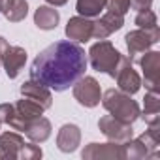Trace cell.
Returning <instances> with one entry per match:
<instances>
[{"label":"cell","mask_w":160,"mask_h":160,"mask_svg":"<svg viewBox=\"0 0 160 160\" xmlns=\"http://www.w3.org/2000/svg\"><path fill=\"white\" fill-rule=\"evenodd\" d=\"M87 70L85 49L70 40L45 47L30 66V79L55 92L70 89Z\"/></svg>","instance_id":"1"},{"label":"cell","mask_w":160,"mask_h":160,"mask_svg":"<svg viewBox=\"0 0 160 160\" xmlns=\"http://www.w3.org/2000/svg\"><path fill=\"white\" fill-rule=\"evenodd\" d=\"M102 106L109 115L128 124H134L139 119V111H141L139 104L132 98V94H126L119 89H108L102 94Z\"/></svg>","instance_id":"2"},{"label":"cell","mask_w":160,"mask_h":160,"mask_svg":"<svg viewBox=\"0 0 160 160\" xmlns=\"http://www.w3.org/2000/svg\"><path fill=\"white\" fill-rule=\"evenodd\" d=\"M121 58H122V55L108 40H98L96 43L91 45V49L87 53V62L92 66V70H96L100 73H108L109 77H115Z\"/></svg>","instance_id":"3"},{"label":"cell","mask_w":160,"mask_h":160,"mask_svg":"<svg viewBox=\"0 0 160 160\" xmlns=\"http://www.w3.org/2000/svg\"><path fill=\"white\" fill-rule=\"evenodd\" d=\"M158 40H160V30H158V28H151V30L136 28V30H130V32L124 36L130 60H132V62H138V58H139L145 51H149L154 43H158Z\"/></svg>","instance_id":"4"},{"label":"cell","mask_w":160,"mask_h":160,"mask_svg":"<svg viewBox=\"0 0 160 160\" xmlns=\"http://www.w3.org/2000/svg\"><path fill=\"white\" fill-rule=\"evenodd\" d=\"M73 98L77 100L79 106L83 108H96L102 100V89L100 83L91 75H81L77 81L72 85Z\"/></svg>","instance_id":"5"},{"label":"cell","mask_w":160,"mask_h":160,"mask_svg":"<svg viewBox=\"0 0 160 160\" xmlns=\"http://www.w3.org/2000/svg\"><path fill=\"white\" fill-rule=\"evenodd\" d=\"M43 111H45V109H43L38 102H34V100L23 96V100H17V102L13 104V117L10 119L8 124H10L13 130L25 132V128L28 126V122H30L32 119H36V117H42Z\"/></svg>","instance_id":"6"},{"label":"cell","mask_w":160,"mask_h":160,"mask_svg":"<svg viewBox=\"0 0 160 160\" xmlns=\"http://www.w3.org/2000/svg\"><path fill=\"white\" fill-rule=\"evenodd\" d=\"M138 64L143 70V83L145 89L151 92H158V81H160V53L158 51H145L139 58Z\"/></svg>","instance_id":"7"},{"label":"cell","mask_w":160,"mask_h":160,"mask_svg":"<svg viewBox=\"0 0 160 160\" xmlns=\"http://www.w3.org/2000/svg\"><path fill=\"white\" fill-rule=\"evenodd\" d=\"M113 79L117 81L119 91H122V92H126V94H136V92L141 89V77H139V73L134 70L130 57H124V55H122L121 64H119L117 73H115Z\"/></svg>","instance_id":"8"},{"label":"cell","mask_w":160,"mask_h":160,"mask_svg":"<svg viewBox=\"0 0 160 160\" xmlns=\"http://www.w3.org/2000/svg\"><path fill=\"white\" fill-rule=\"evenodd\" d=\"M98 128L109 141H115V143H124L134 136L132 124L122 122V121L115 119L113 115H104L98 121Z\"/></svg>","instance_id":"9"},{"label":"cell","mask_w":160,"mask_h":160,"mask_svg":"<svg viewBox=\"0 0 160 160\" xmlns=\"http://www.w3.org/2000/svg\"><path fill=\"white\" fill-rule=\"evenodd\" d=\"M122 25H124V15H119V13H113V12H106L102 17L92 21V38L94 40H106L113 32L121 30Z\"/></svg>","instance_id":"10"},{"label":"cell","mask_w":160,"mask_h":160,"mask_svg":"<svg viewBox=\"0 0 160 160\" xmlns=\"http://www.w3.org/2000/svg\"><path fill=\"white\" fill-rule=\"evenodd\" d=\"M83 158H108V160H122L124 158V151H122V143H89L83 151H81Z\"/></svg>","instance_id":"11"},{"label":"cell","mask_w":160,"mask_h":160,"mask_svg":"<svg viewBox=\"0 0 160 160\" xmlns=\"http://www.w3.org/2000/svg\"><path fill=\"white\" fill-rule=\"evenodd\" d=\"M64 32H66V38L75 43L89 42L92 38V19L83 17V15H75L68 21Z\"/></svg>","instance_id":"12"},{"label":"cell","mask_w":160,"mask_h":160,"mask_svg":"<svg viewBox=\"0 0 160 160\" xmlns=\"http://www.w3.org/2000/svg\"><path fill=\"white\" fill-rule=\"evenodd\" d=\"M2 66L6 70V75L10 79H15L19 72L25 68L27 62V51L21 45H8V49L2 53Z\"/></svg>","instance_id":"13"},{"label":"cell","mask_w":160,"mask_h":160,"mask_svg":"<svg viewBox=\"0 0 160 160\" xmlns=\"http://www.w3.org/2000/svg\"><path fill=\"white\" fill-rule=\"evenodd\" d=\"M81 145V128L73 122L62 124L57 134V147L62 152H73Z\"/></svg>","instance_id":"14"},{"label":"cell","mask_w":160,"mask_h":160,"mask_svg":"<svg viewBox=\"0 0 160 160\" xmlns=\"http://www.w3.org/2000/svg\"><path fill=\"white\" fill-rule=\"evenodd\" d=\"M21 94L27 96V98H30V100H34V102H38L43 109H49V108L53 106L51 89H47V87H43V85L32 81V79H28V81H25V83L21 85Z\"/></svg>","instance_id":"15"},{"label":"cell","mask_w":160,"mask_h":160,"mask_svg":"<svg viewBox=\"0 0 160 160\" xmlns=\"http://www.w3.org/2000/svg\"><path fill=\"white\" fill-rule=\"evenodd\" d=\"M23 145H25V139L17 132H4V134H0V158H4V160H17Z\"/></svg>","instance_id":"16"},{"label":"cell","mask_w":160,"mask_h":160,"mask_svg":"<svg viewBox=\"0 0 160 160\" xmlns=\"http://www.w3.org/2000/svg\"><path fill=\"white\" fill-rule=\"evenodd\" d=\"M0 13L12 23H19L28 15V2L27 0H0Z\"/></svg>","instance_id":"17"},{"label":"cell","mask_w":160,"mask_h":160,"mask_svg":"<svg viewBox=\"0 0 160 160\" xmlns=\"http://www.w3.org/2000/svg\"><path fill=\"white\" fill-rule=\"evenodd\" d=\"M51 130H53V126H51V121H49V119H45V117H36V119H32V121L28 122V126L25 128V134L28 136L30 141H34V143H43V141L49 139Z\"/></svg>","instance_id":"18"},{"label":"cell","mask_w":160,"mask_h":160,"mask_svg":"<svg viewBox=\"0 0 160 160\" xmlns=\"http://www.w3.org/2000/svg\"><path fill=\"white\" fill-rule=\"evenodd\" d=\"M58 21H60V13L53 6H38V10L34 12V25L42 30L57 28Z\"/></svg>","instance_id":"19"},{"label":"cell","mask_w":160,"mask_h":160,"mask_svg":"<svg viewBox=\"0 0 160 160\" xmlns=\"http://www.w3.org/2000/svg\"><path fill=\"white\" fill-rule=\"evenodd\" d=\"M139 119H143L147 124L160 122V96L158 92H147L143 98V111H139Z\"/></svg>","instance_id":"20"},{"label":"cell","mask_w":160,"mask_h":160,"mask_svg":"<svg viewBox=\"0 0 160 160\" xmlns=\"http://www.w3.org/2000/svg\"><path fill=\"white\" fill-rule=\"evenodd\" d=\"M122 151H124V158L126 160H143V158H152V152L145 147V143L139 138H130L128 141L122 143Z\"/></svg>","instance_id":"21"},{"label":"cell","mask_w":160,"mask_h":160,"mask_svg":"<svg viewBox=\"0 0 160 160\" xmlns=\"http://www.w3.org/2000/svg\"><path fill=\"white\" fill-rule=\"evenodd\" d=\"M75 10L79 15L94 19V17H100V13L106 10V0H77Z\"/></svg>","instance_id":"22"},{"label":"cell","mask_w":160,"mask_h":160,"mask_svg":"<svg viewBox=\"0 0 160 160\" xmlns=\"http://www.w3.org/2000/svg\"><path fill=\"white\" fill-rule=\"evenodd\" d=\"M134 23L138 25V28H145V30H151V28H158V23H156V13L149 8V10H139Z\"/></svg>","instance_id":"23"},{"label":"cell","mask_w":160,"mask_h":160,"mask_svg":"<svg viewBox=\"0 0 160 160\" xmlns=\"http://www.w3.org/2000/svg\"><path fill=\"white\" fill-rule=\"evenodd\" d=\"M42 156H43V151H42V147L34 145V141L32 143H25L23 149H21V152H19L21 160H38Z\"/></svg>","instance_id":"24"},{"label":"cell","mask_w":160,"mask_h":160,"mask_svg":"<svg viewBox=\"0 0 160 160\" xmlns=\"http://www.w3.org/2000/svg\"><path fill=\"white\" fill-rule=\"evenodd\" d=\"M106 10L119 15H126L130 10V0H106Z\"/></svg>","instance_id":"25"},{"label":"cell","mask_w":160,"mask_h":160,"mask_svg":"<svg viewBox=\"0 0 160 160\" xmlns=\"http://www.w3.org/2000/svg\"><path fill=\"white\" fill-rule=\"evenodd\" d=\"M13 117V104H0V124H8Z\"/></svg>","instance_id":"26"},{"label":"cell","mask_w":160,"mask_h":160,"mask_svg":"<svg viewBox=\"0 0 160 160\" xmlns=\"http://www.w3.org/2000/svg\"><path fill=\"white\" fill-rule=\"evenodd\" d=\"M152 6V0H130V8L134 10H149Z\"/></svg>","instance_id":"27"},{"label":"cell","mask_w":160,"mask_h":160,"mask_svg":"<svg viewBox=\"0 0 160 160\" xmlns=\"http://www.w3.org/2000/svg\"><path fill=\"white\" fill-rule=\"evenodd\" d=\"M45 2H47L49 6H53V8H60V6L68 4V0H45Z\"/></svg>","instance_id":"28"},{"label":"cell","mask_w":160,"mask_h":160,"mask_svg":"<svg viewBox=\"0 0 160 160\" xmlns=\"http://www.w3.org/2000/svg\"><path fill=\"white\" fill-rule=\"evenodd\" d=\"M8 45H10V43H8V40H6L4 36H0V57H2V53L8 49Z\"/></svg>","instance_id":"29"},{"label":"cell","mask_w":160,"mask_h":160,"mask_svg":"<svg viewBox=\"0 0 160 160\" xmlns=\"http://www.w3.org/2000/svg\"><path fill=\"white\" fill-rule=\"evenodd\" d=\"M0 66H2V58H0Z\"/></svg>","instance_id":"30"}]
</instances>
